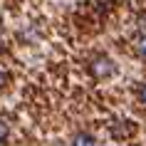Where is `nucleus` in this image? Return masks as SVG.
<instances>
[{"instance_id": "f257e3e1", "label": "nucleus", "mask_w": 146, "mask_h": 146, "mask_svg": "<svg viewBox=\"0 0 146 146\" xmlns=\"http://www.w3.org/2000/svg\"><path fill=\"white\" fill-rule=\"evenodd\" d=\"M92 72L97 77H109V74L114 72V64H111L109 57H97V60L92 62Z\"/></svg>"}, {"instance_id": "f03ea898", "label": "nucleus", "mask_w": 146, "mask_h": 146, "mask_svg": "<svg viewBox=\"0 0 146 146\" xmlns=\"http://www.w3.org/2000/svg\"><path fill=\"white\" fill-rule=\"evenodd\" d=\"M72 146H97V139H94L92 134L82 131V134H77V136L72 139Z\"/></svg>"}, {"instance_id": "7ed1b4c3", "label": "nucleus", "mask_w": 146, "mask_h": 146, "mask_svg": "<svg viewBox=\"0 0 146 146\" xmlns=\"http://www.w3.org/2000/svg\"><path fill=\"white\" fill-rule=\"evenodd\" d=\"M136 52H139V57H141V60H146V35L136 40Z\"/></svg>"}, {"instance_id": "20e7f679", "label": "nucleus", "mask_w": 146, "mask_h": 146, "mask_svg": "<svg viewBox=\"0 0 146 146\" xmlns=\"http://www.w3.org/2000/svg\"><path fill=\"white\" fill-rule=\"evenodd\" d=\"M5 136H8V126L0 121V141H5Z\"/></svg>"}, {"instance_id": "39448f33", "label": "nucleus", "mask_w": 146, "mask_h": 146, "mask_svg": "<svg viewBox=\"0 0 146 146\" xmlns=\"http://www.w3.org/2000/svg\"><path fill=\"white\" fill-rule=\"evenodd\" d=\"M139 99H141V102H144V104H146V84L141 87V89H139Z\"/></svg>"}, {"instance_id": "423d86ee", "label": "nucleus", "mask_w": 146, "mask_h": 146, "mask_svg": "<svg viewBox=\"0 0 146 146\" xmlns=\"http://www.w3.org/2000/svg\"><path fill=\"white\" fill-rule=\"evenodd\" d=\"M5 84V72H3V69H0V87Z\"/></svg>"}]
</instances>
